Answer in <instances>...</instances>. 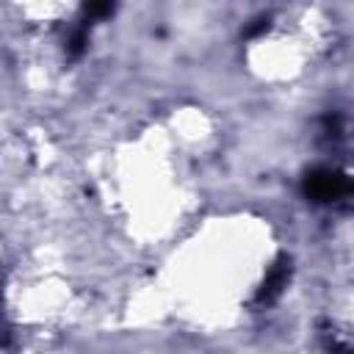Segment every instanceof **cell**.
<instances>
[{
  "mask_svg": "<svg viewBox=\"0 0 354 354\" xmlns=\"http://www.w3.org/2000/svg\"><path fill=\"white\" fill-rule=\"evenodd\" d=\"M301 188H304V194H307L313 202L326 205V202H337V199H343V196L348 194L351 185H348V177H346L343 171L318 166V169H313V171L304 174Z\"/></svg>",
  "mask_w": 354,
  "mask_h": 354,
  "instance_id": "cell-1",
  "label": "cell"
},
{
  "mask_svg": "<svg viewBox=\"0 0 354 354\" xmlns=\"http://www.w3.org/2000/svg\"><path fill=\"white\" fill-rule=\"evenodd\" d=\"M288 277H290V260L279 257L274 263V268L268 271V277H266V282H263V288L257 293V301H274L282 293V288L288 285Z\"/></svg>",
  "mask_w": 354,
  "mask_h": 354,
  "instance_id": "cell-2",
  "label": "cell"
},
{
  "mask_svg": "<svg viewBox=\"0 0 354 354\" xmlns=\"http://www.w3.org/2000/svg\"><path fill=\"white\" fill-rule=\"evenodd\" d=\"M83 11H86L88 17H105V14L113 11V6H111V3H86Z\"/></svg>",
  "mask_w": 354,
  "mask_h": 354,
  "instance_id": "cell-3",
  "label": "cell"
}]
</instances>
